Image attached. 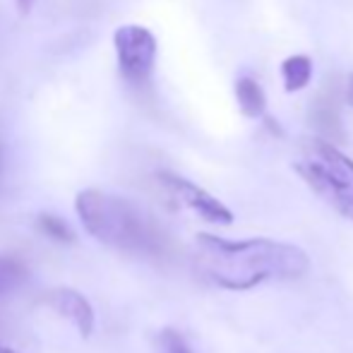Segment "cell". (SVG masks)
<instances>
[{
    "instance_id": "7c38bea8",
    "label": "cell",
    "mask_w": 353,
    "mask_h": 353,
    "mask_svg": "<svg viewBox=\"0 0 353 353\" xmlns=\"http://www.w3.org/2000/svg\"><path fill=\"white\" fill-rule=\"evenodd\" d=\"M14 3H17V10L22 14H29V10L34 8V3H37V0H14Z\"/></svg>"
},
{
    "instance_id": "4fadbf2b",
    "label": "cell",
    "mask_w": 353,
    "mask_h": 353,
    "mask_svg": "<svg viewBox=\"0 0 353 353\" xmlns=\"http://www.w3.org/2000/svg\"><path fill=\"white\" fill-rule=\"evenodd\" d=\"M346 99H349V103L353 106V74L349 77V87H346Z\"/></svg>"
},
{
    "instance_id": "30bf717a",
    "label": "cell",
    "mask_w": 353,
    "mask_h": 353,
    "mask_svg": "<svg viewBox=\"0 0 353 353\" xmlns=\"http://www.w3.org/2000/svg\"><path fill=\"white\" fill-rule=\"evenodd\" d=\"M37 223L43 231V236L53 238V241H61V243H72L74 241L72 228L68 226L65 219H61L58 214H39Z\"/></svg>"
},
{
    "instance_id": "9c48e42d",
    "label": "cell",
    "mask_w": 353,
    "mask_h": 353,
    "mask_svg": "<svg viewBox=\"0 0 353 353\" xmlns=\"http://www.w3.org/2000/svg\"><path fill=\"white\" fill-rule=\"evenodd\" d=\"M24 281H27V267L17 257L0 255V296L17 291Z\"/></svg>"
},
{
    "instance_id": "3957f363",
    "label": "cell",
    "mask_w": 353,
    "mask_h": 353,
    "mask_svg": "<svg viewBox=\"0 0 353 353\" xmlns=\"http://www.w3.org/2000/svg\"><path fill=\"white\" fill-rule=\"evenodd\" d=\"M293 168L317 197L353 221V161L344 152L325 140H307Z\"/></svg>"
},
{
    "instance_id": "6da1fadb",
    "label": "cell",
    "mask_w": 353,
    "mask_h": 353,
    "mask_svg": "<svg viewBox=\"0 0 353 353\" xmlns=\"http://www.w3.org/2000/svg\"><path fill=\"white\" fill-rule=\"evenodd\" d=\"M195 248L202 274L228 291H248L262 281L298 279L310 270V260L301 248L270 238L226 241L200 233Z\"/></svg>"
},
{
    "instance_id": "7a4b0ae2",
    "label": "cell",
    "mask_w": 353,
    "mask_h": 353,
    "mask_svg": "<svg viewBox=\"0 0 353 353\" xmlns=\"http://www.w3.org/2000/svg\"><path fill=\"white\" fill-rule=\"evenodd\" d=\"M74 210L84 231L99 243L123 252H154L161 231L135 202L99 188H84L74 197Z\"/></svg>"
},
{
    "instance_id": "8992f818",
    "label": "cell",
    "mask_w": 353,
    "mask_h": 353,
    "mask_svg": "<svg viewBox=\"0 0 353 353\" xmlns=\"http://www.w3.org/2000/svg\"><path fill=\"white\" fill-rule=\"evenodd\" d=\"M46 303L63 317L68 320L74 330L79 332L82 339H89L94 332V307L89 305V301L74 288H53L48 291Z\"/></svg>"
},
{
    "instance_id": "ba28073f",
    "label": "cell",
    "mask_w": 353,
    "mask_h": 353,
    "mask_svg": "<svg viewBox=\"0 0 353 353\" xmlns=\"http://www.w3.org/2000/svg\"><path fill=\"white\" fill-rule=\"evenodd\" d=\"M281 79L288 94L303 92L312 79V61L307 56H288L281 63Z\"/></svg>"
},
{
    "instance_id": "52a82bcc",
    "label": "cell",
    "mask_w": 353,
    "mask_h": 353,
    "mask_svg": "<svg viewBox=\"0 0 353 353\" xmlns=\"http://www.w3.org/2000/svg\"><path fill=\"white\" fill-rule=\"evenodd\" d=\"M236 99L241 106L243 116L248 118H260L267 111V97L262 92V84L255 77H241L236 82Z\"/></svg>"
},
{
    "instance_id": "5b68a950",
    "label": "cell",
    "mask_w": 353,
    "mask_h": 353,
    "mask_svg": "<svg viewBox=\"0 0 353 353\" xmlns=\"http://www.w3.org/2000/svg\"><path fill=\"white\" fill-rule=\"evenodd\" d=\"M157 178L178 207L197 214L202 221L216 223V226H228V223H233L231 210H228L223 202H219L214 195H210L205 188L195 185L192 181H188V178H183V176H176V173H171V171H159Z\"/></svg>"
},
{
    "instance_id": "8fae6325",
    "label": "cell",
    "mask_w": 353,
    "mask_h": 353,
    "mask_svg": "<svg viewBox=\"0 0 353 353\" xmlns=\"http://www.w3.org/2000/svg\"><path fill=\"white\" fill-rule=\"evenodd\" d=\"M157 346H159V353H192L188 341L183 339L176 330H163L161 334L157 336Z\"/></svg>"
},
{
    "instance_id": "5bb4252c",
    "label": "cell",
    "mask_w": 353,
    "mask_h": 353,
    "mask_svg": "<svg viewBox=\"0 0 353 353\" xmlns=\"http://www.w3.org/2000/svg\"><path fill=\"white\" fill-rule=\"evenodd\" d=\"M0 353H17V351L10 349V346H0Z\"/></svg>"
},
{
    "instance_id": "277c9868",
    "label": "cell",
    "mask_w": 353,
    "mask_h": 353,
    "mask_svg": "<svg viewBox=\"0 0 353 353\" xmlns=\"http://www.w3.org/2000/svg\"><path fill=\"white\" fill-rule=\"evenodd\" d=\"M113 46H116L118 70L128 82L142 84L152 77L159 53V43L152 29L142 24H123L113 34Z\"/></svg>"
}]
</instances>
